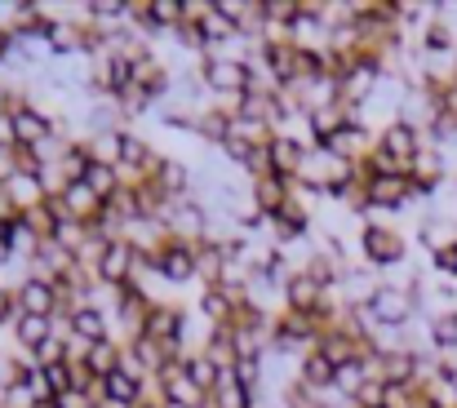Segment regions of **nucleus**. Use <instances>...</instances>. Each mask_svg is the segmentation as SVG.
Instances as JSON below:
<instances>
[{"mask_svg":"<svg viewBox=\"0 0 457 408\" xmlns=\"http://www.w3.org/2000/svg\"><path fill=\"white\" fill-rule=\"evenodd\" d=\"M369 306H373V315H378L382 324H391V329H400V324L409 320V297H404L400 288H391V284H382V288H373V297H369Z\"/></svg>","mask_w":457,"mask_h":408,"instance_id":"obj_1","label":"nucleus"},{"mask_svg":"<svg viewBox=\"0 0 457 408\" xmlns=\"http://www.w3.org/2000/svg\"><path fill=\"white\" fill-rule=\"evenodd\" d=\"M204 76H209V85L213 89H227V94H245L253 80H249V71L240 67V62H222V58H213L209 67H204Z\"/></svg>","mask_w":457,"mask_h":408,"instance_id":"obj_2","label":"nucleus"},{"mask_svg":"<svg viewBox=\"0 0 457 408\" xmlns=\"http://www.w3.org/2000/svg\"><path fill=\"white\" fill-rule=\"evenodd\" d=\"M364 249H369L373 262H395V258H404V245H400L391 231H382V227H369V231H364Z\"/></svg>","mask_w":457,"mask_h":408,"instance_id":"obj_3","label":"nucleus"},{"mask_svg":"<svg viewBox=\"0 0 457 408\" xmlns=\"http://www.w3.org/2000/svg\"><path fill=\"white\" fill-rule=\"evenodd\" d=\"M18 302H22L27 315H49L54 311V284L49 279H27L22 293H18Z\"/></svg>","mask_w":457,"mask_h":408,"instance_id":"obj_4","label":"nucleus"},{"mask_svg":"<svg viewBox=\"0 0 457 408\" xmlns=\"http://www.w3.org/2000/svg\"><path fill=\"white\" fill-rule=\"evenodd\" d=\"M382 151L391 155V160H413L422 146H418V134H413V125H391L386 137H382Z\"/></svg>","mask_w":457,"mask_h":408,"instance_id":"obj_5","label":"nucleus"},{"mask_svg":"<svg viewBox=\"0 0 457 408\" xmlns=\"http://www.w3.org/2000/svg\"><path fill=\"white\" fill-rule=\"evenodd\" d=\"M409 182H413V178H400V173H391V178H373L369 200H373V204H400V200L409 196Z\"/></svg>","mask_w":457,"mask_h":408,"instance_id":"obj_6","label":"nucleus"},{"mask_svg":"<svg viewBox=\"0 0 457 408\" xmlns=\"http://www.w3.org/2000/svg\"><path fill=\"white\" fill-rule=\"evenodd\" d=\"M129 254H134V249H125V245H112V249H107V254L98 258V271H103V279L120 284V279L129 275V262H134Z\"/></svg>","mask_w":457,"mask_h":408,"instance_id":"obj_7","label":"nucleus"},{"mask_svg":"<svg viewBox=\"0 0 457 408\" xmlns=\"http://www.w3.org/2000/svg\"><path fill=\"white\" fill-rule=\"evenodd\" d=\"M13 129H18V137L22 142H45V129H49V121L40 116V112H31V107H22V112H13Z\"/></svg>","mask_w":457,"mask_h":408,"instance_id":"obj_8","label":"nucleus"},{"mask_svg":"<svg viewBox=\"0 0 457 408\" xmlns=\"http://www.w3.org/2000/svg\"><path fill=\"white\" fill-rule=\"evenodd\" d=\"M71 329H76V337L80 342H107V329H103V315L98 311H76V320H71Z\"/></svg>","mask_w":457,"mask_h":408,"instance_id":"obj_9","label":"nucleus"},{"mask_svg":"<svg viewBox=\"0 0 457 408\" xmlns=\"http://www.w3.org/2000/svg\"><path fill=\"white\" fill-rule=\"evenodd\" d=\"M160 271L169 275V279H187V275L195 271V258L187 249H164L160 254Z\"/></svg>","mask_w":457,"mask_h":408,"instance_id":"obj_10","label":"nucleus"},{"mask_svg":"<svg viewBox=\"0 0 457 408\" xmlns=\"http://www.w3.org/2000/svg\"><path fill=\"white\" fill-rule=\"evenodd\" d=\"M267 151H271V164H276L280 173H289V169H298V164H303V146H298V142H289V137L271 142Z\"/></svg>","mask_w":457,"mask_h":408,"instance_id":"obj_11","label":"nucleus"},{"mask_svg":"<svg viewBox=\"0 0 457 408\" xmlns=\"http://www.w3.org/2000/svg\"><path fill=\"white\" fill-rule=\"evenodd\" d=\"M18 337H22L27 346H36V351H40V346L49 342V320H45V315H27V320L18 324Z\"/></svg>","mask_w":457,"mask_h":408,"instance_id":"obj_12","label":"nucleus"},{"mask_svg":"<svg viewBox=\"0 0 457 408\" xmlns=\"http://www.w3.org/2000/svg\"><path fill=\"white\" fill-rule=\"evenodd\" d=\"M431 342H436L440 351H453V346H457V311H453V315L431 320Z\"/></svg>","mask_w":457,"mask_h":408,"instance_id":"obj_13","label":"nucleus"},{"mask_svg":"<svg viewBox=\"0 0 457 408\" xmlns=\"http://www.w3.org/2000/svg\"><path fill=\"white\" fill-rule=\"evenodd\" d=\"M107 391H112L116 404H134V400H138V382H134L129 373H112V378H107Z\"/></svg>","mask_w":457,"mask_h":408,"instance_id":"obj_14","label":"nucleus"},{"mask_svg":"<svg viewBox=\"0 0 457 408\" xmlns=\"http://www.w3.org/2000/svg\"><path fill=\"white\" fill-rule=\"evenodd\" d=\"M178 18H187V9H178V0H155L152 9H147V22H152V27L178 22Z\"/></svg>","mask_w":457,"mask_h":408,"instance_id":"obj_15","label":"nucleus"},{"mask_svg":"<svg viewBox=\"0 0 457 408\" xmlns=\"http://www.w3.org/2000/svg\"><path fill=\"white\" fill-rule=\"evenodd\" d=\"M85 187H94L98 196H107V191L116 187V182H112V169H107V164H89V169H85Z\"/></svg>","mask_w":457,"mask_h":408,"instance_id":"obj_16","label":"nucleus"},{"mask_svg":"<svg viewBox=\"0 0 457 408\" xmlns=\"http://www.w3.org/2000/svg\"><path fill=\"white\" fill-rule=\"evenodd\" d=\"M67 204H71V209H94V204H98V191L85 187V182H71V187H67Z\"/></svg>","mask_w":457,"mask_h":408,"instance_id":"obj_17","label":"nucleus"},{"mask_svg":"<svg viewBox=\"0 0 457 408\" xmlns=\"http://www.w3.org/2000/svg\"><path fill=\"white\" fill-rule=\"evenodd\" d=\"M289 302H294V306H311V302H315V279H294V284H289Z\"/></svg>","mask_w":457,"mask_h":408,"instance_id":"obj_18","label":"nucleus"},{"mask_svg":"<svg viewBox=\"0 0 457 408\" xmlns=\"http://www.w3.org/2000/svg\"><path fill=\"white\" fill-rule=\"evenodd\" d=\"M187 369H191V382H195V387H209V382L218 378V364H213V360H191Z\"/></svg>","mask_w":457,"mask_h":408,"instance_id":"obj_19","label":"nucleus"},{"mask_svg":"<svg viewBox=\"0 0 457 408\" xmlns=\"http://www.w3.org/2000/svg\"><path fill=\"white\" fill-rule=\"evenodd\" d=\"M436 267H440L445 275H457V245H449V249L436 254Z\"/></svg>","mask_w":457,"mask_h":408,"instance_id":"obj_20","label":"nucleus"},{"mask_svg":"<svg viewBox=\"0 0 457 408\" xmlns=\"http://www.w3.org/2000/svg\"><path fill=\"white\" fill-rule=\"evenodd\" d=\"M204 311H209V315H227V297H222V293H209V297H204Z\"/></svg>","mask_w":457,"mask_h":408,"instance_id":"obj_21","label":"nucleus"},{"mask_svg":"<svg viewBox=\"0 0 457 408\" xmlns=\"http://www.w3.org/2000/svg\"><path fill=\"white\" fill-rule=\"evenodd\" d=\"M9 382H18V369L9 360H0V387H9Z\"/></svg>","mask_w":457,"mask_h":408,"instance_id":"obj_22","label":"nucleus"},{"mask_svg":"<svg viewBox=\"0 0 457 408\" xmlns=\"http://www.w3.org/2000/svg\"><path fill=\"white\" fill-rule=\"evenodd\" d=\"M4 169H13V160H9V151L0 146V173H4Z\"/></svg>","mask_w":457,"mask_h":408,"instance_id":"obj_23","label":"nucleus"},{"mask_svg":"<svg viewBox=\"0 0 457 408\" xmlns=\"http://www.w3.org/2000/svg\"><path fill=\"white\" fill-rule=\"evenodd\" d=\"M9 49H13V40H9V36H0V58H4Z\"/></svg>","mask_w":457,"mask_h":408,"instance_id":"obj_24","label":"nucleus"},{"mask_svg":"<svg viewBox=\"0 0 457 408\" xmlns=\"http://www.w3.org/2000/svg\"><path fill=\"white\" fill-rule=\"evenodd\" d=\"M4 311H9V297H4V293H0V315H4Z\"/></svg>","mask_w":457,"mask_h":408,"instance_id":"obj_25","label":"nucleus"},{"mask_svg":"<svg viewBox=\"0 0 457 408\" xmlns=\"http://www.w3.org/2000/svg\"><path fill=\"white\" fill-rule=\"evenodd\" d=\"M31 408H58V404H54V400H45V404H31Z\"/></svg>","mask_w":457,"mask_h":408,"instance_id":"obj_26","label":"nucleus"}]
</instances>
